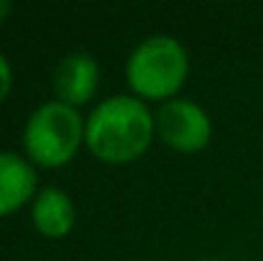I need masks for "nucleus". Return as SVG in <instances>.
<instances>
[{
  "label": "nucleus",
  "instance_id": "nucleus-1",
  "mask_svg": "<svg viewBox=\"0 0 263 261\" xmlns=\"http://www.w3.org/2000/svg\"><path fill=\"white\" fill-rule=\"evenodd\" d=\"M156 133L151 108L136 95H110L85 120L87 149L107 164H125L146 154Z\"/></svg>",
  "mask_w": 263,
  "mask_h": 261
},
{
  "label": "nucleus",
  "instance_id": "nucleus-2",
  "mask_svg": "<svg viewBox=\"0 0 263 261\" xmlns=\"http://www.w3.org/2000/svg\"><path fill=\"white\" fill-rule=\"evenodd\" d=\"M189 77V51L169 36L154 33L138 41L125 59V80L141 100H172Z\"/></svg>",
  "mask_w": 263,
  "mask_h": 261
},
{
  "label": "nucleus",
  "instance_id": "nucleus-3",
  "mask_svg": "<svg viewBox=\"0 0 263 261\" xmlns=\"http://www.w3.org/2000/svg\"><path fill=\"white\" fill-rule=\"evenodd\" d=\"M21 141L33 164L46 169L64 167L85 144V118L80 108H72L62 100L41 102L28 115Z\"/></svg>",
  "mask_w": 263,
  "mask_h": 261
},
{
  "label": "nucleus",
  "instance_id": "nucleus-4",
  "mask_svg": "<svg viewBox=\"0 0 263 261\" xmlns=\"http://www.w3.org/2000/svg\"><path fill=\"white\" fill-rule=\"evenodd\" d=\"M154 118L159 138L181 154H197L212 138V118L197 100L172 97L159 105Z\"/></svg>",
  "mask_w": 263,
  "mask_h": 261
},
{
  "label": "nucleus",
  "instance_id": "nucleus-5",
  "mask_svg": "<svg viewBox=\"0 0 263 261\" xmlns=\"http://www.w3.org/2000/svg\"><path fill=\"white\" fill-rule=\"evenodd\" d=\"M100 85V64L87 51H72L59 59L54 69V92L57 100L80 108L89 102Z\"/></svg>",
  "mask_w": 263,
  "mask_h": 261
},
{
  "label": "nucleus",
  "instance_id": "nucleus-6",
  "mask_svg": "<svg viewBox=\"0 0 263 261\" xmlns=\"http://www.w3.org/2000/svg\"><path fill=\"white\" fill-rule=\"evenodd\" d=\"M33 162L18 151H0V218L21 210L39 192Z\"/></svg>",
  "mask_w": 263,
  "mask_h": 261
},
{
  "label": "nucleus",
  "instance_id": "nucleus-7",
  "mask_svg": "<svg viewBox=\"0 0 263 261\" xmlns=\"http://www.w3.org/2000/svg\"><path fill=\"white\" fill-rule=\"evenodd\" d=\"M77 220V210L72 197L59 187H39L31 200V223L46 238H64L72 233Z\"/></svg>",
  "mask_w": 263,
  "mask_h": 261
},
{
  "label": "nucleus",
  "instance_id": "nucleus-8",
  "mask_svg": "<svg viewBox=\"0 0 263 261\" xmlns=\"http://www.w3.org/2000/svg\"><path fill=\"white\" fill-rule=\"evenodd\" d=\"M10 87H13V67L8 57L0 51V102H5V97L10 95Z\"/></svg>",
  "mask_w": 263,
  "mask_h": 261
},
{
  "label": "nucleus",
  "instance_id": "nucleus-9",
  "mask_svg": "<svg viewBox=\"0 0 263 261\" xmlns=\"http://www.w3.org/2000/svg\"><path fill=\"white\" fill-rule=\"evenodd\" d=\"M8 15H10V3H8V0H0V23H3Z\"/></svg>",
  "mask_w": 263,
  "mask_h": 261
},
{
  "label": "nucleus",
  "instance_id": "nucleus-10",
  "mask_svg": "<svg viewBox=\"0 0 263 261\" xmlns=\"http://www.w3.org/2000/svg\"><path fill=\"white\" fill-rule=\"evenodd\" d=\"M197 261H220V259H197Z\"/></svg>",
  "mask_w": 263,
  "mask_h": 261
}]
</instances>
